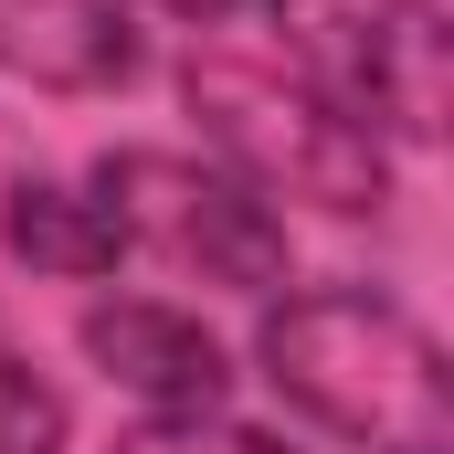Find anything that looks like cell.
Here are the masks:
<instances>
[{
  "label": "cell",
  "mask_w": 454,
  "mask_h": 454,
  "mask_svg": "<svg viewBox=\"0 0 454 454\" xmlns=\"http://www.w3.org/2000/svg\"><path fill=\"white\" fill-rule=\"evenodd\" d=\"M264 391L348 454H454L444 339L380 286H286L254 317Z\"/></svg>",
  "instance_id": "6da1fadb"
},
{
  "label": "cell",
  "mask_w": 454,
  "mask_h": 454,
  "mask_svg": "<svg viewBox=\"0 0 454 454\" xmlns=\"http://www.w3.org/2000/svg\"><path fill=\"white\" fill-rule=\"evenodd\" d=\"M180 106L201 127L212 169H232L264 212H328V223H370L391 212V148L370 127H348L317 85H296L275 53L243 43H191L180 53Z\"/></svg>",
  "instance_id": "7a4b0ae2"
},
{
  "label": "cell",
  "mask_w": 454,
  "mask_h": 454,
  "mask_svg": "<svg viewBox=\"0 0 454 454\" xmlns=\"http://www.w3.org/2000/svg\"><path fill=\"white\" fill-rule=\"evenodd\" d=\"M96 212L116 223L127 254L191 275V286H223V296H286L296 286V232L286 212H264L232 169L191 159V148H106L85 169Z\"/></svg>",
  "instance_id": "3957f363"
},
{
  "label": "cell",
  "mask_w": 454,
  "mask_h": 454,
  "mask_svg": "<svg viewBox=\"0 0 454 454\" xmlns=\"http://www.w3.org/2000/svg\"><path fill=\"white\" fill-rule=\"evenodd\" d=\"M275 64L380 148L444 137V11L434 0H264Z\"/></svg>",
  "instance_id": "277c9868"
},
{
  "label": "cell",
  "mask_w": 454,
  "mask_h": 454,
  "mask_svg": "<svg viewBox=\"0 0 454 454\" xmlns=\"http://www.w3.org/2000/svg\"><path fill=\"white\" fill-rule=\"evenodd\" d=\"M74 348L137 412H223L232 402V348L191 307H169V296H96L74 317Z\"/></svg>",
  "instance_id": "5b68a950"
},
{
  "label": "cell",
  "mask_w": 454,
  "mask_h": 454,
  "mask_svg": "<svg viewBox=\"0 0 454 454\" xmlns=\"http://www.w3.org/2000/svg\"><path fill=\"white\" fill-rule=\"evenodd\" d=\"M0 74L43 96H127L148 74V43L127 0H0Z\"/></svg>",
  "instance_id": "8992f818"
},
{
  "label": "cell",
  "mask_w": 454,
  "mask_h": 454,
  "mask_svg": "<svg viewBox=\"0 0 454 454\" xmlns=\"http://www.w3.org/2000/svg\"><path fill=\"white\" fill-rule=\"evenodd\" d=\"M0 254L32 264V275H53V286H106L116 264H127V243H116V223L96 212V191H74V180H53V169H21V180L0 191Z\"/></svg>",
  "instance_id": "52a82bcc"
},
{
  "label": "cell",
  "mask_w": 454,
  "mask_h": 454,
  "mask_svg": "<svg viewBox=\"0 0 454 454\" xmlns=\"http://www.w3.org/2000/svg\"><path fill=\"white\" fill-rule=\"evenodd\" d=\"M74 444V402L53 391V370H32V348L0 339V454H64Z\"/></svg>",
  "instance_id": "ba28073f"
},
{
  "label": "cell",
  "mask_w": 454,
  "mask_h": 454,
  "mask_svg": "<svg viewBox=\"0 0 454 454\" xmlns=\"http://www.w3.org/2000/svg\"><path fill=\"white\" fill-rule=\"evenodd\" d=\"M116 454H296V444L264 423H232V412H137Z\"/></svg>",
  "instance_id": "9c48e42d"
},
{
  "label": "cell",
  "mask_w": 454,
  "mask_h": 454,
  "mask_svg": "<svg viewBox=\"0 0 454 454\" xmlns=\"http://www.w3.org/2000/svg\"><path fill=\"white\" fill-rule=\"evenodd\" d=\"M148 11H169V21H191V32H223L243 0H148Z\"/></svg>",
  "instance_id": "30bf717a"
}]
</instances>
